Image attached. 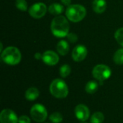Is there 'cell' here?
<instances>
[{
  "label": "cell",
  "mask_w": 123,
  "mask_h": 123,
  "mask_svg": "<svg viewBox=\"0 0 123 123\" xmlns=\"http://www.w3.org/2000/svg\"><path fill=\"white\" fill-rule=\"evenodd\" d=\"M57 50L58 53L61 55H66L69 51V45L67 41L66 40H61L57 44Z\"/></svg>",
  "instance_id": "obj_13"
},
{
  "label": "cell",
  "mask_w": 123,
  "mask_h": 123,
  "mask_svg": "<svg viewBox=\"0 0 123 123\" xmlns=\"http://www.w3.org/2000/svg\"><path fill=\"white\" fill-rule=\"evenodd\" d=\"M50 120L53 123H60L63 121V116L59 112H53L50 116Z\"/></svg>",
  "instance_id": "obj_20"
},
{
  "label": "cell",
  "mask_w": 123,
  "mask_h": 123,
  "mask_svg": "<svg viewBox=\"0 0 123 123\" xmlns=\"http://www.w3.org/2000/svg\"><path fill=\"white\" fill-rule=\"evenodd\" d=\"M48 10L50 14H54V15H58V14H61L63 12L64 8L63 5L58 4V3H54V4H52L49 6Z\"/></svg>",
  "instance_id": "obj_15"
},
{
  "label": "cell",
  "mask_w": 123,
  "mask_h": 123,
  "mask_svg": "<svg viewBox=\"0 0 123 123\" xmlns=\"http://www.w3.org/2000/svg\"><path fill=\"white\" fill-rule=\"evenodd\" d=\"M69 23L63 16H57L52 20L51 32L57 37H63L68 35L69 32Z\"/></svg>",
  "instance_id": "obj_1"
},
{
  "label": "cell",
  "mask_w": 123,
  "mask_h": 123,
  "mask_svg": "<svg viewBox=\"0 0 123 123\" xmlns=\"http://www.w3.org/2000/svg\"><path fill=\"white\" fill-rule=\"evenodd\" d=\"M105 120L104 115L100 112H94L91 117L90 122L91 123H102Z\"/></svg>",
  "instance_id": "obj_17"
},
{
  "label": "cell",
  "mask_w": 123,
  "mask_h": 123,
  "mask_svg": "<svg viewBox=\"0 0 123 123\" xmlns=\"http://www.w3.org/2000/svg\"><path fill=\"white\" fill-rule=\"evenodd\" d=\"M114 61L117 65L123 64V49H119L114 55Z\"/></svg>",
  "instance_id": "obj_18"
},
{
  "label": "cell",
  "mask_w": 123,
  "mask_h": 123,
  "mask_svg": "<svg viewBox=\"0 0 123 123\" xmlns=\"http://www.w3.org/2000/svg\"><path fill=\"white\" fill-rule=\"evenodd\" d=\"M15 5L17 9H19V10L23 11V12L27 11V8H28L27 3L25 0H17Z\"/></svg>",
  "instance_id": "obj_21"
},
{
  "label": "cell",
  "mask_w": 123,
  "mask_h": 123,
  "mask_svg": "<svg viewBox=\"0 0 123 123\" xmlns=\"http://www.w3.org/2000/svg\"><path fill=\"white\" fill-rule=\"evenodd\" d=\"M115 37L116 39V40L117 41V43L123 46V27L118 29L115 34Z\"/></svg>",
  "instance_id": "obj_22"
},
{
  "label": "cell",
  "mask_w": 123,
  "mask_h": 123,
  "mask_svg": "<svg viewBox=\"0 0 123 123\" xmlns=\"http://www.w3.org/2000/svg\"><path fill=\"white\" fill-rule=\"evenodd\" d=\"M30 115L34 121L37 123H43L47 118V110L43 105L36 104L32 107L30 110Z\"/></svg>",
  "instance_id": "obj_6"
},
{
  "label": "cell",
  "mask_w": 123,
  "mask_h": 123,
  "mask_svg": "<svg viewBox=\"0 0 123 123\" xmlns=\"http://www.w3.org/2000/svg\"><path fill=\"white\" fill-rule=\"evenodd\" d=\"M18 119L17 115L11 110L5 109L0 114L1 123H17Z\"/></svg>",
  "instance_id": "obj_8"
},
{
  "label": "cell",
  "mask_w": 123,
  "mask_h": 123,
  "mask_svg": "<svg viewBox=\"0 0 123 123\" xmlns=\"http://www.w3.org/2000/svg\"><path fill=\"white\" fill-rule=\"evenodd\" d=\"M42 59L43 62L48 66H54L59 61V57L58 54L52 50L45 51L42 55Z\"/></svg>",
  "instance_id": "obj_10"
},
{
  "label": "cell",
  "mask_w": 123,
  "mask_h": 123,
  "mask_svg": "<svg viewBox=\"0 0 123 123\" xmlns=\"http://www.w3.org/2000/svg\"><path fill=\"white\" fill-rule=\"evenodd\" d=\"M40 95V92L37 88L31 87L28 89L26 91L25 93V97L29 101H33L35 100Z\"/></svg>",
  "instance_id": "obj_14"
},
{
  "label": "cell",
  "mask_w": 123,
  "mask_h": 123,
  "mask_svg": "<svg viewBox=\"0 0 123 123\" xmlns=\"http://www.w3.org/2000/svg\"><path fill=\"white\" fill-rule=\"evenodd\" d=\"M87 55V49L83 45H79L74 48L72 52V58L76 62H81Z\"/></svg>",
  "instance_id": "obj_9"
},
{
  "label": "cell",
  "mask_w": 123,
  "mask_h": 123,
  "mask_svg": "<svg viewBox=\"0 0 123 123\" xmlns=\"http://www.w3.org/2000/svg\"><path fill=\"white\" fill-rule=\"evenodd\" d=\"M71 67L68 65L65 64V65H63L61 67V68H60V74H61V77L66 78L71 74Z\"/></svg>",
  "instance_id": "obj_19"
},
{
  "label": "cell",
  "mask_w": 123,
  "mask_h": 123,
  "mask_svg": "<svg viewBox=\"0 0 123 123\" xmlns=\"http://www.w3.org/2000/svg\"><path fill=\"white\" fill-rule=\"evenodd\" d=\"M67 37L68 39V40L71 42V43H75L78 40V37L76 34L74 33H68V35H67Z\"/></svg>",
  "instance_id": "obj_23"
},
{
  "label": "cell",
  "mask_w": 123,
  "mask_h": 123,
  "mask_svg": "<svg viewBox=\"0 0 123 123\" xmlns=\"http://www.w3.org/2000/svg\"><path fill=\"white\" fill-rule=\"evenodd\" d=\"M21 58L22 55L20 51L18 48L14 46L6 48L1 53L2 61L8 65H17L20 62Z\"/></svg>",
  "instance_id": "obj_2"
},
{
  "label": "cell",
  "mask_w": 123,
  "mask_h": 123,
  "mask_svg": "<svg viewBox=\"0 0 123 123\" xmlns=\"http://www.w3.org/2000/svg\"><path fill=\"white\" fill-rule=\"evenodd\" d=\"M89 110L84 105H79L75 108V115L79 120L84 122L89 117Z\"/></svg>",
  "instance_id": "obj_11"
},
{
  "label": "cell",
  "mask_w": 123,
  "mask_h": 123,
  "mask_svg": "<svg viewBox=\"0 0 123 123\" xmlns=\"http://www.w3.org/2000/svg\"></svg>",
  "instance_id": "obj_26"
},
{
  "label": "cell",
  "mask_w": 123,
  "mask_h": 123,
  "mask_svg": "<svg viewBox=\"0 0 123 123\" xmlns=\"http://www.w3.org/2000/svg\"><path fill=\"white\" fill-rule=\"evenodd\" d=\"M50 92L53 97L59 99H63L67 97L68 94V89L64 81L57 79L51 82Z\"/></svg>",
  "instance_id": "obj_4"
},
{
  "label": "cell",
  "mask_w": 123,
  "mask_h": 123,
  "mask_svg": "<svg viewBox=\"0 0 123 123\" xmlns=\"http://www.w3.org/2000/svg\"><path fill=\"white\" fill-rule=\"evenodd\" d=\"M92 8L96 13H103L107 8V2L105 0H94Z\"/></svg>",
  "instance_id": "obj_12"
},
{
  "label": "cell",
  "mask_w": 123,
  "mask_h": 123,
  "mask_svg": "<svg viewBox=\"0 0 123 123\" xmlns=\"http://www.w3.org/2000/svg\"><path fill=\"white\" fill-rule=\"evenodd\" d=\"M111 70L110 68L103 64H99L96 66L92 71L93 76L100 81V84H102V81L108 79L111 76Z\"/></svg>",
  "instance_id": "obj_5"
},
{
  "label": "cell",
  "mask_w": 123,
  "mask_h": 123,
  "mask_svg": "<svg viewBox=\"0 0 123 123\" xmlns=\"http://www.w3.org/2000/svg\"><path fill=\"white\" fill-rule=\"evenodd\" d=\"M98 87H99V84L97 81H90L86 84V85L85 86V90L87 93L92 94L95 93L97 91Z\"/></svg>",
  "instance_id": "obj_16"
},
{
  "label": "cell",
  "mask_w": 123,
  "mask_h": 123,
  "mask_svg": "<svg viewBox=\"0 0 123 123\" xmlns=\"http://www.w3.org/2000/svg\"><path fill=\"white\" fill-rule=\"evenodd\" d=\"M18 123H30V119L26 116V115H22L19 117L18 119Z\"/></svg>",
  "instance_id": "obj_24"
},
{
  "label": "cell",
  "mask_w": 123,
  "mask_h": 123,
  "mask_svg": "<svg viewBox=\"0 0 123 123\" xmlns=\"http://www.w3.org/2000/svg\"><path fill=\"white\" fill-rule=\"evenodd\" d=\"M47 12V7L44 3L38 2L32 4L29 9V14L35 19H40L45 16Z\"/></svg>",
  "instance_id": "obj_7"
},
{
  "label": "cell",
  "mask_w": 123,
  "mask_h": 123,
  "mask_svg": "<svg viewBox=\"0 0 123 123\" xmlns=\"http://www.w3.org/2000/svg\"><path fill=\"white\" fill-rule=\"evenodd\" d=\"M86 14V10L84 6L80 4H73L68 6L66 15L67 18L73 22L81 21Z\"/></svg>",
  "instance_id": "obj_3"
},
{
  "label": "cell",
  "mask_w": 123,
  "mask_h": 123,
  "mask_svg": "<svg viewBox=\"0 0 123 123\" xmlns=\"http://www.w3.org/2000/svg\"><path fill=\"white\" fill-rule=\"evenodd\" d=\"M62 4L66 5V6H70L71 5V0H61Z\"/></svg>",
  "instance_id": "obj_25"
}]
</instances>
